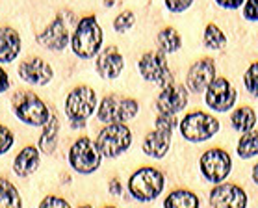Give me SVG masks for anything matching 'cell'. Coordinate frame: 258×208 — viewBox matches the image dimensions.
I'll use <instances>...</instances> for the list:
<instances>
[{"mask_svg": "<svg viewBox=\"0 0 258 208\" xmlns=\"http://www.w3.org/2000/svg\"><path fill=\"white\" fill-rule=\"evenodd\" d=\"M102 30H100L99 23L93 15H88L84 17L80 23H78L75 34H73V39H71V47H73V52L77 54L78 58H93L95 54L100 50V45H102Z\"/></svg>", "mask_w": 258, "mask_h": 208, "instance_id": "cell-1", "label": "cell"}, {"mask_svg": "<svg viewBox=\"0 0 258 208\" xmlns=\"http://www.w3.org/2000/svg\"><path fill=\"white\" fill-rule=\"evenodd\" d=\"M165 186L164 175L154 167H141L130 177L128 188L138 201H153L162 193Z\"/></svg>", "mask_w": 258, "mask_h": 208, "instance_id": "cell-2", "label": "cell"}, {"mask_svg": "<svg viewBox=\"0 0 258 208\" xmlns=\"http://www.w3.org/2000/svg\"><path fill=\"white\" fill-rule=\"evenodd\" d=\"M97 104V95L88 86H80L75 91H71L65 102V112L71 119L73 128H82L86 125V119L93 113Z\"/></svg>", "mask_w": 258, "mask_h": 208, "instance_id": "cell-3", "label": "cell"}, {"mask_svg": "<svg viewBox=\"0 0 258 208\" xmlns=\"http://www.w3.org/2000/svg\"><path fill=\"white\" fill-rule=\"evenodd\" d=\"M130 142H132V134H130L128 126H124L123 123H112L99 132L97 149H99L100 156L115 158L128 149Z\"/></svg>", "mask_w": 258, "mask_h": 208, "instance_id": "cell-4", "label": "cell"}, {"mask_svg": "<svg viewBox=\"0 0 258 208\" xmlns=\"http://www.w3.org/2000/svg\"><path fill=\"white\" fill-rule=\"evenodd\" d=\"M138 113V102L132 99H123L117 95L106 97L99 106V121L102 123H126L132 121Z\"/></svg>", "mask_w": 258, "mask_h": 208, "instance_id": "cell-5", "label": "cell"}, {"mask_svg": "<svg viewBox=\"0 0 258 208\" xmlns=\"http://www.w3.org/2000/svg\"><path fill=\"white\" fill-rule=\"evenodd\" d=\"M217 130H219L217 119L212 117V115H206L203 112L188 113L180 123L182 136L186 137V140H189V142H205V140H210Z\"/></svg>", "mask_w": 258, "mask_h": 208, "instance_id": "cell-6", "label": "cell"}, {"mask_svg": "<svg viewBox=\"0 0 258 208\" xmlns=\"http://www.w3.org/2000/svg\"><path fill=\"white\" fill-rule=\"evenodd\" d=\"M69 162L78 173H93L100 166V153L89 137H80L71 147Z\"/></svg>", "mask_w": 258, "mask_h": 208, "instance_id": "cell-7", "label": "cell"}, {"mask_svg": "<svg viewBox=\"0 0 258 208\" xmlns=\"http://www.w3.org/2000/svg\"><path fill=\"white\" fill-rule=\"evenodd\" d=\"M232 162L227 151L223 149H210L201 156V171L208 182H223L229 177Z\"/></svg>", "mask_w": 258, "mask_h": 208, "instance_id": "cell-8", "label": "cell"}, {"mask_svg": "<svg viewBox=\"0 0 258 208\" xmlns=\"http://www.w3.org/2000/svg\"><path fill=\"white\" fill-rule=\"evenodd\" d=\"M15 115L23 123H28V125H34V126L45 125L48 121V117H50L47 104L41 99H37L34 93H23L21 95V101L15 106Z\"/></svg>", "mask_w": 258, "mask_h": 208, "instance_id": "cell-9", "label": "cell"}, {"mask_svg": "<svg viewBox=\"0 0 258 208\" xmlns=\"http://www.w3.org/2000/svg\"><path fill=\"white\" fill-rule=\"evenodd\" d=\"M236 97L238 93L227 78H214L206 91V104L216 112H227L234 106Z\"/></svg>", "mask_w": 258, "mask_h": 208, "instance_id": "cell-10", "label": "cell"}, {"mask_svg": "<svg viewBox=\"0 0 258 208\" xmlns=\"http://www.w3.org/2000/svg\"><path fill=\"white\" fill-rule=\"evenodd\" d=\"M140 71L143 78L151 82L167 84L171 82V75L167 69V61L164 58V52H147L140 59Z\"/></svg>", "mask_w": 258, "mask_h": 208, "instance_id": "cell-11", "label": "cell"}, {"mask_svg": "<svg viewBox=\"0 0 258 208\" xmlns=\"http://www.w3.org/2000/svg\"><path fill=\"white\" fill-rule=\"evenodd\" d=\"M245 191L236 184H219L210 191L212 208H245Z\"/></svg>", "mask_w": 258, "mask_h": 208, "instance_id": "cell-12", "label": "cell"}, {"mask_svg": "<svg viewBox=\"0 0 258 208\" xmlns=\"http://www.w3.org/2000/svg\"><path fill=\"white\" fill-rule=\"evenodd\" d=\"M188 104V91L182 86H173L167 84L164 91L158 95L156 106H158L160 113H167V115H175L180 110H184Z\"/></svg>", "mask_w": 258, "mask_h": 208, "instance_id": "cell-13", "label": "cell"}, {"mask_svg": "<svg viewBox=\"0 0 258 208\" xmlns=\"http://www.w3.org/2000/svg\"><path fill=\"white\" fill-rule=\"evenodd\" d=\"M216 78V65L214 59L205 58L199 59L197 63L189 67L188 73V88L195 93H199L203 89H206L212 84V80Z\"/></svg>", "mask_w": 258, "mask_h": 208, "instance_id": "cell-14", "label": "cell"}, {"mask_svg": "<svg viewBox=\"0 0 258 208\" xmlns=\"http://www.w3.org/2000/svg\"><path fill=\"white\" fill-rule=\"evenodd\" d=\"M19 75H21L23 80H26V82H30V84L45 86V84H48L50 78H52V69H50V65H48L45 59L32 58L21 63Z\"/></svg>", "mask_w": 258, "mask_h": 208, "instance_id": "cell-15", "label": "cell"}, {"mask_svg": "<svg viewBox=\"0 0 258 208\" xmlns=\"http://www.w3.org/2000/svg\"><path fill=\"white\" fill-rule=\"evenodd\" d=\"M67 39H69V34H67L63 21L59 17L54 19V23L43 34L37 36L39 45H43L45 48H50V50H61L67 45Z\"/></svg>", "mask_w": 258, "mask_h": 208, "instance_id": "cell-16", "label": "cell"}, {"mask_svg": "<svg viewBox=\"0 0 258 208\" xmlns=\"http://www.w3.org/2000/svg\"><path fill=\"white\" fill-rule=\"evenodd\" d=\"M123 56L119 54L115 47H108L97 59V69H99L100 77L104 78H117L123 71Z\"/></svg>", "mask_w": 258, "mask_h": 208, "instance_id": "cell-17", "label": "cell"}, {"mask_svg": "<svg viewBox=\"0 0 258 208\" xmlns=\"http://www.w3.org/2000/svg\"><path fill=\"white\" fill-rule=\"evenodd\" d=\"M171 143V130L167 128H160L156 126V130L151 132L143 142V151L145 155L153 156V158H162L167 153Z\"/></svg>", "mask_w": 258, "mask_h": 208, "instance_id": "cell-18", "label": "cell"}, {"mask_svg": "<svg viewBox=\"0 0 258 208\" xmlns=\"http://www.w3.org/2000/svg\"><path fill=\"white\" fill-rule=\"evenodd\" d=\"M21 52V36L13 28H0V61H13Z\"/></svg>", "mask_w": 258, "mask_h": 208, "instance_id": "cell-19", "label": "cell"}, {"mask_svg": "<svg viewBox=\"0 0 258 208\" xmlns=\"http://www.w3.org/2000/svg\"><path fill=\"white\" fill-rule=\"evenodd\" d=\"M37 164H39V153H37V149L24 147L17 155L15 162H13V171L17 173L21 178L30 177L37 169Z\"/></svg>", "mask_w": 258, "mask_h": 208, "instance_id": "cell-20", "label": "cell"}, {"mask_svg": "<svg viewBox=\"0 0 258 208\" xmlns=\"http://www.w3.org/2000/svg\"><path fill=\"white\" fill-rule=\"evenodd\" d=\"M45 128H43V136L39 140V149L43 153L50 155L54 149H56V143H58V132H59V121L58 117L50 115L48 121L45 123Z\"/></svg>", "mask_w": 258, "mask_h": 208, "instance_id": "cell-21", "label": "cell"}, {"mask_svg": "<svg viewBox=\"0 0 258 208\" xmlns=\"http://www.w3.org/2000/svg\"><path fill=\"white\" fill-rule=\"evenodd\" d=\"M164 208H199V199L194 191L176 190L167 195L164 201Z\"/></svg>", "mask_w": 258, "mask_h": 208, "instance_id": "cell-22", "label": "cell"}, {"mask_svg": "<svg viewBox=\"0 0 258 208\" xmlns=\"http://www.w3.org/2000/svg\"><path fill=\"white\" fill-rule=\"evenodd\" d=\"M256 125V113L249 106H241L232 113V126L240 132L252 130V126Z\"/></svg>", "mask_w": 258, "mask_h": 208, "instance_id": "cell-23", "label": "cell"}, {"mask_svg": "<svg viewBox=\"0 0 258 208\" xmlns=\"http://www.w3.org/2000/svg\"><path fill=\"white\" fill-rule=\"evenodd\" d=\"M0 208H21L17 188L6 178H0Z\"/></svg>", "mask_w": 258, "mask_h": 208, "instance_id": "cell-24", "label": "cell"}, {"mask_svg": "<svg viewBox=\"0 0 258 208\" xmlns=\"http://www.w3.org/2000/svg\"><path fill=\"white\" fill-rule=\"evenodd\" d=\"M238 155L241 158H252L258 155V132L249 130L238 142Z\"/></svg>", "mask_w": 258, "mask_h": 208, "instance_id": "cell-25", "label": "cell"}, {"mask_svg": "<svg viewBox=\"0 0 258 208\" xmlns=\"http://www.w3.org/2000/svg\"><path fill=\"white\" fill-rule=\"evenodd\" d=\"M180 36L175 28H164L158 34V45L162 52H175L180 48Z\"/></svg>", "mask_w": 258, "mask_h": 208, "instance_id": "cell-26", "label": "cell"}, {"mask_svg": "<svg viewBox=\"0 0 258 208\" xmlns=\"http://www.w3.org/2000/svg\"><path fill=\"white\" fill-rule=\"evenodd\" d=\"M205 45L208 48H221L227 45V37L216 24H208L205 30Z\"/></svg>", "mask_w": 258, "mask_h": 208, "instance_id": "cell-27", "label": "cell"}, {"mask_svg": "<svg viewBox=\"0 0 258 208\" xmlns=\"http://www.w3.org/2000/svg\"><path fill=\"white\" fill-rule=\"evenodd\" d=\"M243 80H245V86H247V89H249V93H251L252 97H258V61L252 63V65L247 69Z\"/></svg>", "mask_w": 258, "mask_h": 208, "instance_id": "cell-28", "label": "cell"}, {"mask_svg": "<svg viewBox=\"0 0 258 208\" xmlns=\"http://www.w3.org/2000/svg\"><path fill=\"white\" fill-rule=\"evenodd\" d=\"M13 142H15V137H13L12 130H10L8 126L0 125V155L8 153V151L12 149Z\"/></svg>", "mask_w": 258, "mask_h": 208, "instance_id": "cell-29", "label": "cell"}, {"mask_svg": "<svg viewBox=\"0 0 258 208\" xmlns=\"http://www.w3.org/2000/svg\"><path fill=\"white\" fill-rule=\"evenodd\" d=\"M134 13L132 12H124V13H121L117 19H115V23H113V26H115V30L117 32H126V30L134 24Z\"/></svg>", "mask_w": 258, "mask_h": 208, "instance_id": "cell-30", "label": "cell"}, {"mask_svg": "<svg viewBox=\"0 0 258 208\" xmlns=\"http://www.w3.org/2000/svg\"><path fill=\"white\" fill-rule=\"evenodd\" d=\"M39 208H71V204L65 199L61 197H56V195H48L45 197L39 204Z\"/></svg>", "mask_w": 258, "mask_h": 208, "instance_id": "cell-31", "label": "cell"}, {"mask_svg": "<svg viewBox=\"0 0 258 208\" xmlns=\"http://www.w3.org/2000/svg\"><path fill=\"white\" fill-rule=\"evenodd\" d=\"M191 4H194V0H165V6L169 8L173 13L184 12V10H188Z\"/></svg>", "mask_w": 258, "mask_h": 208, "instance_id": "cell-32", "label": "cell"}, {"mask_svg": "<svg viewBox=\"0 0 258 208\" xmlns=\"http://www.w3.org/2000/svg\"><path fill=\"white\" fill-rule=\"evenodd\" d=\"M243 13L249 21H258V0H247Z\"/></svg>", "mask_w": 258, "mask_h": 208, "instance_id": "cell-33", "label": "cell"}, {"mask_svg": "<svg viewBox=\"0 0 258 208\" xmlns=\"http://www.w3.org/2000/svg\"><path fill=\"white\" fill-rule=\"evenodd\" d=\"M217 4L227 8V10H236V8H240L243 4V0H217Z\"/></svg>", "mask_w": 258, "mask_h": 208, "instance_id": "cell-34", "label": "cell"}, {"mask_svg": "<svg viewBox=\"0 0 258 208\" xmlns=\"http://www.w3.org/2000/svg\"><path fill=\"white\" fill-rule=\"evenodd\" d=\"M8 86H10V80H8V75L6 71L0 67V93H4L8 89Z\"/></svg>", "mask_w": 258, "mask_h": 208, "instance_id": "cell-35", "label": "cell"}, {"mask_svg": "<svg viewBox=\"0 0 258 208\" xmlns=\"http://www.w3.org/2000/svg\"><path fill=\"white\" fill-rule=\"evenodd\" d=\"M110 193L112 195H121V184H119V180H115V178L110 182Z\"/></svg>", "mask_w": 258, "mask_h": 208, "instance_id": "cell-36", "label": "cell"}, {"mask_svg": "<svg viewBox=\"0 0 258 208\" xmlns=\"http://www.w3.org/2000/svg\"><path fill=\"white\" fill-rule=\"evenodd\" d=\"M252 180H254V182L258 184V164L254 166V169H252Z\"/></svg>", "mask_w": 258, "mask_h": 208, "instance_id": "cell-37", "label": "cell"}, {"mask_svg": "<svg viewBox=\"0 0 258 208\" xmlns=\"http://www.w3.org/2000/svg\"><path fill=\"white\" fill-rule=\"evenodd\" d=\"M80 208H91V206H80Z\"/></svg>", "mask_w": 258, "mask_h": 208, "instance_id": "cell-38", "label": "cell"}, {"mask_svg": "<svg viewBox=\"0 0 258 208\" xmlns=\"http://www.w3.org/2000/svg\"><path fill=\"white\" fill-rule=\"evenodd\" d=\"M106 208H115V206H106Z\"/></svg>", "mask_w": 258, "mask_h": 208, "instance_id": "cell-39", "label": "cell"}]
</instances>
